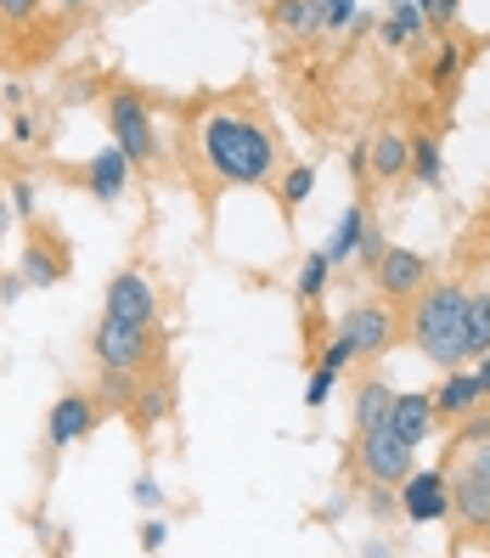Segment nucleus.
Returning <instances> with one entry per match:
<instances>
[{
    "instance_id": "39448f33",
    "label": "nucleus",
    "mask_w": 490,
    "mask_h": 558,
    "mask_svg": "<svg viewBox=\"0 0 490 558\" xmlns=\"http://www.w3.org/2000/svg\"><path fill=\"white\" fill-rule=\"evenodd\" d=\"M339 333L355 344V355L362 361H372V355H383L389 344L401 339V311H395V300H355L350 311H344V322H339Z\"/></svg>"
},
{
    "instance_id": "cd10ccee",
    "label": "nucleus",
    "mask_w": 490,
    "mask_h": 558,
    "mask_svg": "<svg viewBox=\"0 0 490 558\" xmlns=\"http://www.w3.org/2000/svg\"><path fill=\"white\" fill-rule=\"evenodd\" d=\"M383 248H389V243L378 238V226L367 220V226H362V243H355V254H350V259H362V271H372L378 259H383Z\"/></svg>"
},
{
    "instance_id": "7c9ffc66",
    "label": "nucleus",
    "mask_w": 490,
    "mask_h": 558,
    "mask_svg": "<svg viewBox=\"0 0 490 558\" xmlns=\"http://www.w3.org/2000/svg\"><path fill=\"white\" fill-rule=\"evenodd\" d=\"M40 7H46V0H0V23H35L40 17Z\"/></svg>"
},
{
    "instance_id": "f257e3e1",
    "label": "nucleus",
    "mask_w": 490,
    "mask_h": 558,
    "mask_svg": "<svg viewBox=\"0 0 490 558\" xmlns=\"http://www.w3.org/2000/svg\"><path fill=\"white\" fill-rule=\"evenodd\" d=\"M198 153L225 186H271L282 175V147L254 113H209L198 124Z\"/></svg>"
},
{
    "instance_id": "f03ea898",
    "label": "nucleus",
    "mask_w": 490,
    "mask_h": 558,
    "mask_svg": "<svg viewBox=\"0 0 490 558\" xmlns=\"http://www.w3.org/2000/svg\"><path fill=\"white\" fill-rule=\"evenodd\" d=\"M412 316H406V333L417 344L422 361H434L440 373L451 367H463L468 361V333H463V305H468V288H456V282H422L412 293Z\"/></svg>"
},
{
    "instance_id": "7ed1b4c3",
    "label": "nucleus",
    "mask_w": 490,
    "mask_h": 558,
    "mask_svg": "<svg viewBox=\"0 0 490 558\" xmlns=\"http://www.w3.org/2000/svg\"><path fill=\"white\" fill-rule=\"evenodd\" d=\"M90 350H96V367H113V373H152L158 367V322H124V316H108L96 322V333H90Z\"/></svg>"
},
{
    "instance_id": "58836bf2",
    "label": "nucleus",
    "mask_w": 490,
    "mask_h": 558,
    "mask_svg": "<svg viewBox=\"0 0 490 558\" xmlns=\"http://www.w3.org/2000/svg\"><path fill=\"white\" fill-rule=\"evenodd\" d=\"M136 502H142V508H158V502H163V490H158V480H147V474L136 480Z\"/></svg>"
},
{
    "instance_id": "37998d69",
    "label": "nucleus",
    "mask_w": 490,
    "mask_h": 558,
    "mask_svg": "<svg viewBox=\"0 0 490 558\" xmlns=\"http://www.w3.org/2000/svg\"><path fill=\"white\" fill-rule=\"evenodd\" d=\"M12 226H17V215H12V198H0V238H7Z\"/></svg>"
},
{
    "instance_id": "4468645a",
    "label": "nucleus",
    "mask_w": 490,
    "mask_h": 558,
    "mask_svg": "<svg viewBox=\"0 0 490 558\" xmlns=\"http://www.w3.org/2000/svg\"><path fill=\"white\" fill-rule=\"evenodd\" d=\"M434 417H445V423H456V417H468L485 396H479V378L468 373V367H451L445 378H440V389H434Z\"/></svg>"
},
{
    "instance_id": "f704fd0d",
    "label": "nucleus",
    "mask_w": 490,
    "mask_h": 558,
    "mask_svg": "<svg viewBox=\"0 0 490 558\" xmlns=\"http://www.w3.org/2000/svg\"><path fill=\"white\" fill-rule=\"evenodd\" d=\"M35 204H40L35 186H28V181H12V215H17V220H35Z\"/></svg>"
},
{
    "instance_id": "6ab92c4d",
    "label": "nucleus",
    "mask_w": 490,
    "mask_h": 558,
    "mask_svg": "<svg viewBox=\"0 0 490 558\" xmlns=\"http://www.w3.org/2000/svg\"><path fill=\"white\" fill-rule=\"evenodd\" d=\"M406 175L417 186H440L445 181V153L434 136H406Z\"/></svg>"
},
{
    "instance_id": "dca6fc26",
    "label": "nucleus",
    "mask_w": 490,
    "mask_h": 558,
    "mask_svg": "<svg viewBox=\"0 0 490 558\" xmlns=\"http://www.w3.org/2000/svg\"><path fill=\"white\" fill-rule=\"evenodd\" d=\"M85 181H90V198H96V204H119L124 186H130V158H124L119 147H102V153L90 158Z\"/></svg>"
},
{
    "instance_id": "2f4dec72",
    "label": "nucleus",
    "mask_w": 490,
    "mask_h": 558,
    "mask_svg": "<svg viewBox=\"0 0 490 558\" xmlns=\"http://www.w3.org/2000/svg\"><path fill=\"white\" fill-rule=\"evenodd\" d=\"M321 23L333 28V35H339V28H350L355 23V0H321Z\"/></svg>"
},
{
    "instance_id": "bb28decb",
    "label": "nucleus",
    "mask_w": 490,
    "mask_h": 558,
    "mask_svg": "<svg viewBox=\"0 0 490 558\" xmlns=\"http://www.w3.org/2000/svg\"><path fill=\"white\" fill-rule=\"evenodd\" d=\"M479 440H490V412H485V401H479L468 417H456L451 446H456V451H468V446H479Z\"/></svg>"
},
{
    "instance_id": "c756f323",
    "label": "nucleus",
    "mask_w": 490,
    "mask_h": 558,
    "mask_svg": "<svg viewBox=\"0 0 490 558\" xmlns=\"http://www.w3.org/2000/svg\"><path fill=\"white\" fill-rule=\"evenodd\" d=\"M395 508H401V490H395V485H378V480H372V490H367V513H372V519H389Z\"/></svg>"
},
{
    "instance_id": "ddd939ff",
    "label": "nucleus",
    "mask_w": 490,
    "mask_h": 558,
    "mask_svg": "<svg viewBox=\"0 0 490 558\" xmlns=\"http://www.w3.org/2000/svg\"><path fill=\"white\" fill-rule=\"evenodd\" d=\"M17 271H23L28 288H57L62 277H69V248H57V243H46V238H28Z\"/></svg>"
},
{
    "instance_id": "72a5a7b5",
    "label": "nucleus",
    "mask_w": 490,
    "mask_h": 558,
    "mask_svg": "<svg viewBox=\"0 0 490 558\" xmlns=\"http://www.w3.org/2000/svg\"><path fill=\"white\" fill-rule=\"evenodd\" d=\"M350 361H355V344H350L344 333H333V344H327V350H321V367H333V373H344V367H350Z\"/></svg>"
},
{
    "instance_id": "473e14b6",
    "label": "nucleus",
    "mask_w": 490,
    "mask_h": 558,
    "mask_svg": "<svg viewBox=\"0 0 490 558\" xmlns=\"http://www.w3.org/2000/svg\"><path fill=\"white\" fill-rule=\"evenodd\" d=\"M456 12H463V0H429V35H445Z\"/></svg>"
},
{
    "instance_id": "aec40b11",
    "label": "nucleus",
    "mask_w": 490,
    "mask_h": 558,
    "mask_svg": "<svg viewBox=\"0 0 490 558\" xmlns=\"http://www.w3.org/2000/svg\"><path fill=\"white\" fill-rule=\"evenodd\" d=\"M389 407H395V389H389L383 378H367L362 389H355V435H362V429H383Z\"/></svg>"
},
{
    "instance_id": "393cba45",
    "label": "nucleus",
    "mask_w": 490,
    "mask_h": 558,
    "mask_svg": "<svg viewBox=\"0 0 490 558\" xmlns=\"http://www.w3.org/2000/svg\"><path fill=\"white\" fill-rule=\"evenodd\" d=\"M136 373H113L102 367V384H96V401H102V412H130V401H136Z\"/></svg>"
},
{
    "instance_id": "4c0bfd02",
    "label": "nucleus",
    "mask_w": 490,
    "mask_h": 558,
    "mask_svg": "<svg viewBox=\"0 0 490 558\" xmlns=\"http://www.w3.org/2000/svg\"><path fill=\"white\" fill-rule=\"evenodd\" d=\"M12 142H17V147H35V142H40V124L28 119V113H17V119H12Z\"/></svg>"
},
{
    "instance_id": "412c9836",
    "label": "nucleus",
    "mask_w": 490,
    "mask_h": 558,
    "mask_svg": "<svg viewBox=\"0 0 490 558\" xmlns=\"http://www.w3.org/2000/svg\"><path fill=\"white\" fill-rule=\"evenodd\" d=\"M463 69H468V51L456 46V40H440V46H434V62H429V90L451 96L456 80H463Z\"/></svg>"
},
{
    "instance_id": "6e6552de",
    "label": "nucleus",
    "mask_w": 490,
    "mask_h": 558,
    "mask_svg": "<svg viewBox=\"0 0 490 558\" xmlns=\"http://www.w3.org/2000/svg\"><path fill=\"white\" fill-rule=\"evenodd\" d=\"M367 277L378 282V293H383V300L406 305L412 293H417L422 282L434 277V266H429V259H422L417 248H383V259H378V266H372Z\"/></svg>"
},
{
    "instance_id": "a211bd4d",
    "label": "nucleus",
    "mask_w": 490,
    "mask_h": 558,
    "mask_svg": "<svg viewBox=\"0 0 490 558\" xmlns=\"http://www.w3.org/2000/svg\"><path fill=\"white\" fill-rule=\"evenodd\" d=\"M367 163H372V181H401L406 175V136L401 130H378L367 142Z\"/></svg>"
},
{
    "instance_id": "0eeeda50",
    "label": "nucleus",
    "mask_w": 490,
    "mask_h": 558,
    "mask_svg": "<svg viewBox=\"0 0 490 558\" xmlns=\"http://www.w3.org/2000/svg\"><path fill=\"white\" fill-rule=\"evenodd\" d=\"M412 457H417V446H406L395 429H362V474L367 480H378V485H401L406 474H412Z\"/></svg>"
},
{
    "instance_id": "e433bc0d",
    "label": "nucleus",
    "mask_w": 490,
    "mask_h": 558,
    "mask_svg": "<svg viewBox=\"0 0 490 558\" xmlns=\"http://www.w3.org/2000/svg\"><path fill=\"white\" fill-rule=\"evenodd\" d=\"M474 480H490V440H479V446H468V463H463Z\"/></svg>"
},
{
    "instance_id": "79ce46f5",
    "label": "nucleus",
    "mask_w": 490,
    "mask_h": 558,
    "mask_svg": "<svg viewBox=\"0 0 490 558\" xmlns=\"http://www.w3.org/2000/svg\"><path fill=\"white\" fill-rule=\"evenodd\" d=\"M474 378H479V396L490 401V350L479 355V367H474Z\"/></svg>"
},
{
    "instance_id": "f8f14e48",
    "label": "nucleus",
    "mask_w": 490,
    "mask_h": 558,
    "mask_svg": "<svg viewBox=\"0 0 490 558\" xmlns=\"http://www.w3.org/2000/svg\"><path fill=\"white\" fill-rule=\"evenodd\" d=\"M451 513L468 524L474 536H490V480H474L468 469L451 480Z\"/></svg>"
},
{
    "instance_id": "f3484780",
    "label": "nucleus",
    "mask_w": 490,
    "mask_h": 558,
    "mask_svg": "<svg viewBox=\"0 0 490 558\" xmlns=\"http://www.w3.org/2000/svg\"><path fill=\"white\" fill-rule=\"evenodd\" d=\"M271 28H282V35L293 40H316L321 35V0H277L271 7Z\"/></svg>"
},
{
    "instance_id": "ea45409f",
    "label": "nucleus",
    "mask_w": 490,
    "mask_h": 558,
    "mask_svg": "<svg viewBox=\"0 0 490 558\" xmlns=\"http://www.w3.org/2000/svg\"><path fill=\"white\" fill-rule=\"evenodd\" d=\"M350 175H355V181H362V175L372 181V163H367V142H362V147H350Z\"/></svg>"
},
{
    "instance_id": "c85d7f7f",
    "label": "nucleus",
    "mask_w": 490,
    "mask_h": 558,
    "mask_svg": "<svg viewBox=\"0 0 490 558\" xmlns=\"http://www.w3.org/2000/svg\"><path fill=\"white\" fill-rule=\"evenodd\" d=\"M333 384H339V373H333V367H316V373H310V384H305V407H310V412H316V407H327Z\"/></svg>"
},
{
    "instance_id": "1a4fd4ad",
    "label": "nucleus",
    "mask_w": 490,
    "mask_h": 558,
    "mask_svg": "<svg viewBox=\"0 0 490 558\" xmlns=\"http://www.w3.org/2000/svg\"><path fill=\"white\" fill-rule=\"evenodd\" d=\"M102 311L124 316V322H158V288L142 271H113L108 293H102Z\"/></svg>"
},
{
    "instance_id": "20e7f679",
    "label": "nucleus",
    "mask_w": 490,
    "mask_h": 558,
    "mask_svg": "<svg viewBox=\"0 0 490 558\" xmlns=\"http://www.w3.org/2000/svg\"><path fill=\"white\" fill-rule=\"evenodd\" d=\"M108 130H113V147L136 163H152L158 158V130H152V108L142 102L136 90H113L108 96Z\"/></svg>"
},
{
    "instance_id": "b1692460",
    "label": "nucleus",
    "mask_w": 490,
    "mask_h": 558,
    "mask_svg": "<svg viewBox=\"0 0 490 558\" xmlns=\"http://www.w3.org/2000/svg\"><path fill=\"white\" fill-rule=\"evenodd\" d=\"M327 282H333V259H327V248L305 254V266H299V282H293V293H299V305H316Z\"/></svg>"
},
{
    "instance_id": "a878e982",
    "label": "nucleus",
    "mask_w": 490,
    "mask_h": 558,
    "mask_svg": "<svg viewBox=\"0 0 490 558\" xmlns=\"http://www.w3.org/2000/svg\"><path fill=\"white\" fill-rule=\"evenodd\" d=\"M277 192H282V204H287V209H305V204H310V192H316V170H310V163H293V170L277 175Z\"/></svg>"
},
{
    "instance_id": "c03bdc74",
    "label": "nucleus",
    "mask_w": 490,
    "mask_h": 558,
    "mask_svg": "<svg viewBox=\"0 0 490 558\" xmlns=\"http://www.w3.org/2000/svg\"><path fill=\"white\" fill-rule=\"evenodd\" d=\"M62 7H79V0H62Z\"/></svg>"
},
{
    "instance_id": "9d476101",
    "label": "nucleus",
    "mask_w": 490,
    "mask_h": 558,
    "mask_svg": "<svg viewBox=\"0 0 490 558\" xmlns=\"http://www.w3.org/2000/svg\"><path fill=\"white\" fill-rule=\"evenodd\" d=\"M401 513L412 519V524H440L445 513H451V490H445V474L440 469H412L406 480H401Z\"/></svg>"
},
{
    "instance_id": "423d86ee",
    "label": "nucleus",
    "mask_w": 490,
    "mask_h": 558,
    "mask_svg": "<svg viewBox=\"0 0 490 558\" xmlns=\"http://www.w3.org/2000/svg\"><path fill=\"white\" fill-rule=\"evenodd\" d=\"M96 423H102V401H96V396H79V389H69L62 401H51L46 440H51V451H69V446H79V440L96 435Z\"/></svg>"
},
{
    "instance_id": "a19ab883",
    "label": "nucleus",
    "mask_w": 490,
    "mask_h": 558,
    "mask_svg": "<svg viewBox=\"0 0 490 558\" xmlns=\"http://www.w3.org/2000/svg\"><path fill=\"white\" fill-rule=\"evenodd\" d=\"M23 288H28V282H23V271H12L7 282H0V305H12V300H17Z\"/></svg>"
},
{
    "instance_id": "5701e85b",
    "label": "nucleus",
    "mask_w": 490,
    "mask_h": 558,
    "mask_svg": "<svg viewBox=\"0 0 490 558\" xmlns=\"http://www.w3.org/2000/svg\"><path fill=\"white\" fill-rule=\"evenodd\" d=\"M372 215H367V204H350L344 215H339V232H333V243H327V259L333 266H344V259L355 254V243H362V226H367Z\"/></svg>"
},
{
    "instance_id": "9b49d317",
    "label": "nucleus",
    "mask_w": 490,
    "mask_h": 558,
    "mask_svg": "<svg viewBox=\"0 0 490 558\" xmlns=\"http://www.w3.org/2000/svg\"><path fill=\"white\" fill-rule=\"evenodd\" d=\"M434 401L429 396H417V389H406V396H401V389H395V407H389V429H395L406 446H422V440H429L434 435Z\"/></svg>"
},
{
    "instance_id": "2eb2a0df",
    "label": "nucleus",
    "mask_w": 490,
    "mask_h": 558,
    "mask_svg": "<svg viewBox=\"0 0 490 558\" xmlns=\"http://www.w3.org/2000/svg\"><path fill=\"white\" fill-rule=\"evenodd\" d=\"M170 412H175V384H170V378H147V384H136V401H130L124 417H130V429L147 435V429H158Z\"/></svg>"
},
{
    "instance_id": "c9c22d12",
    "label": "nucleus",
    "mask_w": 490,
    "mask_h": 558,
    "mask_svg": "<svg viewBox=\"0 0 490 558\" xmlns=\"http://www.w3.org/2000/svg\"><path fill=\"white\" fill-rule=\"evenodd\" d=\"M163 542H170V524L147 519V524H142V553H163Z\"/></svg>"
},
{
    "instance_id": "4be33fe9",
    "label": "nucleus",
    "mask_w": 490,
    "mask_h": 558,
    "mask_svg": "<svg viewBox=\"0 0 490 558\" xmlns=\"http://www.w3.org/2000/svg\"><path fill=\"white\" fill-rule=\"evenodd\" d=\"M463 333H468V355L490 350V288H474L463 305Z\"/></svg>"
},
{
    "instance_id": "a18cd8bd",
    "label": "nucleus",
    "mask_w": 490,
    "mask_h": 558,
    "mask_svg": "<svg viewBox=\"0 0 490 558\" xmlns=\"http://www.w3.org/2000/svg\"><path fill=\"white\" fill-rule=\"evenodd\" d=\"M485 248H490V243H485Z\"/></svg>"
}]
</instances>
